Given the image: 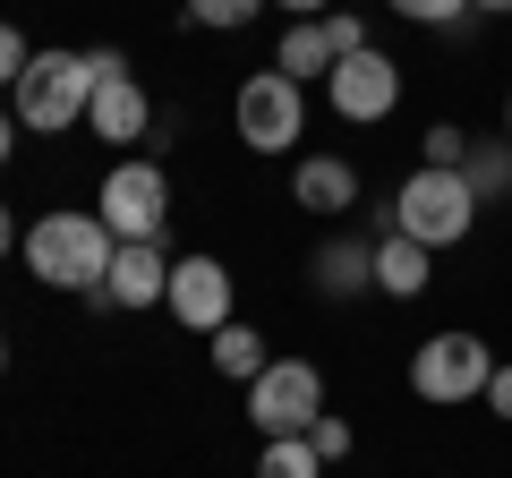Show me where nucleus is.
<instances>
[{
    "mask_svg": "<svg viewBox=\"0 0 512 478\" xmlns=\"http://www.w3.org/2000/svg\"><path fill=\"white\" fill-rule=\"evenodd\" d=\"M111 257H120V239H111V222L94 214V205H86V214L60 205V214L26 222V274L52 282V291H103Z\"/></svg>",
    "mask_w": 512,
    "mask_h": 478,
    "instance_id": "nucleus-1",
    "label": "nucleus"
},
{
    "mask_svg": "<svg viewBox=\"0 0 512 478\" xmlns=\"http://www.w3.org/2000/svg\"><path fill=\"white\" fill-rule=\"evenodd\" d=\"M470 222H478V197H470L461 171H427V163H419V171L402 180V197H393V231L419 239V248H461Z\"/></svg>",
    "mask_w": 512,
    "mask_h": 478,
    "instance_id": "nucleus-2",
    "label": "nucleus"
},
{
    "mask_svg": "<svg viewBox=\"0 0 512 478\" xmlns=\"http://www.w3.org/2000/svg\"><path fill=\"white\" fill-rule=\"evenodd\" d=\"M86 103H94L86 52H35V60H26V77H18V129L60 137V129L86 120Z\"/></svg>",
    "mask_w": 512,
    "mask_h": 478,
    "instance_id": "nucleus-3",
    "label": "nucleus"
},
{
    "mask_svg": "<svg viewBox=\"0 0 512 478\" xmlns=\"http://www.w3.org/2000/svg\"><path fill=\"white\" fill-rule=\"evenodd\" d=\"M231 120H239V146L248 154H291V137L308 129V94H299L282 69H256L248 86H239Z\"/></svg>",
    "mask_w": 512,
    "mask_h": 478,
    "instance_id": "nucleus-4",
    "label": "nucleus"
},
{
    "mask_svg": "<svg viewBox=\"0 0 512 478\" xmlns=\"http://www.w3.org/2000/svg\"><path fill=\"white\" fill-rule=\"evenodd\" d=\"M248 419L265 427V444L274 436H308V427L325 419V376H316L308 359H274V368L248 385Z\"/></svg>",
    "mask_w": 512,
    "mask_h": 478,
    "instance_id": "nucleus-5",
    "label": "nucleus"
},
{
    "mask_svg": "<svg viewBox=\"0 0 512 478\" xmlns=\"http://www.w3.org/2000/svg\"><path fill=\"white\" fill-rule=\"evenodd\" d=\"M495 376L487 342L478 333H436V342H419V359H410V393L419 402H478Z\"/></svg>",
    "mask_w": 512,
    "mask_h": 478,
    "instance_id": "nucleus-6",
    "label": "nucleus"
},
{
    "mask_svg": "<svg viewBox=\"0 0 512 478\" xmlns=\"http://www.w3.org/2000/svg\"><path fill=\"white\" fill-rule=\"evenodd\" d=\"M94 214L111 222V239H163L171 222V180L154 163H120L103 180V197H94Z\"/></svg>",
    "mask_w": 512,
    "mask_h": 478,
    "instance_id": "nucleus-7",
    "label": "nucleus"
},
{
    "mask_svg": "<svg viewBox=\"0 0 512 478\" xmlns=\"http://www.w3.org/2000/svg\"><path fill=\"white\" fill-rule=\"evenodd\" d=\"M171 265L180 257H163V239H120L103 291H86V299L94 308H154V299H171Z\"/></svg>",
    "mask_w": 512,
    "mask_h": 478,
    "instance_id": "nucleus-8",
    "label": "nucleus"
},
{
    "mask_svg": "<svg viewBox=\"0 0 512 478\" xmlns=\"http://www.w3.org/2000/svg\"><path fill=\"white\" fill-rule=\"evenodd\" d=\"M325 94H333V111L342 120H384V111L402 103V69L367 43V52H350V60H333V77H325Z\"/></svg>",
    "mask_w": 512,
    "mask_h": 478,
    "instance_id": "nucleus-9",
    "label": "nucleus"
},
{
    "mask_svg": "<svg viewBox=\"0 0 512 478\" xmlns=\"http://www.w3.org/2000/svg\"><path fill=\"white\" fill-rule=\"evenodd\" d=\"M171 316H180L188 333H222L231 325V274H222V257H180L171 265Z\"/></svg>",
    "mask_w": 512,
    "mask_h": 478,
    "instance_id": "nucleus-10",
    "label": "nucleus"
},
{
    "mask_svg": "<svg viewBox=\"0 0 512 478\" xmlns=\"http://www.w3.org/2000/svg\"><path fill=\"white\" fill-rule=\"evenodd\" d=\"M154 120H163V111L146 103L137 77H111V86H94V103H86V129L103 137V146H146Z\"/></svg>",
    "mask_w": 512,
    "mask_h": 478,
    "instance_id": "nucleus-11",
    "label": "nucleus"
},
{
    "mask_svg": "<svg viewBox=\"0 0 512 478\" xmlns=\"http://www.w3.org/2000/svg\"><path fill=\"white\" fill-rule=\"evenodd\" d=\"M291 197L308 205V214H350V205H359V171H350L342 154H308V163L291 171Z\"/></svg>",
    "mask_w": 512,
    "mask_h": 478,
    "instance_id": "nucleus-12",
    "label": "nucleus"
},
{
    "mask_svg": "<svg viewBox=\"0 0 512 478\" xmlns=\"http://www.w3.org/2000/svg\"><path fill=\"white\" fill-rule=\"evenodd\" d=\"M427 282H436V248L384 231V239H376V291H384V299H419Z\"/></svg>",
    "mask_w": 512,
    "mask_h": 478,
    "instance_id": "nucleus-13",
    "label": "nucleus"
},
{
    "mask_svg": "<svg viewBox=\"0 0 512 478\" xmlns=\"http://www.w3.org/2000/svg\"><path fill=\"white\" fill-rule=\"evenodd\" d=\"M376 282V248L367 239H325L316 248V291L325 299H350V291H367Z\"/></svg>",
    "mask_w": 512,
    "mask_h": 478,
    "instance_id": "nucleus-14",
    "label": "nucleus"
},
{
    "mask_svg": "<svg viewBox=\"0 0 512 478\" xmlns=\"http://www.w3.org/2000/svg\"><path fill=\"white\" fill-rule=\"evenodd\" d=\"M205 350H214V376H239V385H256V376L274 368V350H265V333L256 325H222V333H205Z\"/></svg>",
    "mask_w": 512,
    "mask_h": 478,
    "instance_id": "nucleus-15",
    "label": "nucleus"
},
{
    "mask_svg": "<svg viewBox=\"0 0 512 478\" xmlns=\"http://www.w3.org/2000/svg\"><path fill=\"white\" fill-rule=\"evenodd\" d=\"M291 86H308V77H333V43H325V18H291V35H282V60H274Z\"/></svg>",
    "mask_w": 512,
    "mask_h": 478,
    "instance_id": "nucleus-16",
    "label": "nucleus"
},
{
    "mask_svg": "<svg viewBox=\"0 0 512 478\" xmlns=\"http://www.w3.org/2000/svg\"><path fill=\"white\" fill-rule=\"evenodd\" d=\"M461 180H470V197H512V137H478L470 154H461Z\"/></svg>",
    "mask_w": 512,
    "mask_h": 478,
    "instance_id": "nucleus-17",
    "label": "nucleus"
},
{
    "mask_svg": "<svg viewBox=\"0 0 512 478\" xmlns=\"http://www.w3.org/2000/svg\"><path fill=\"white\" fill-rule=\"evenodd\" d=\"M256 478H325V453H316L308 436H274L265 461H256Z\"/></svg>",
    "mask_w": 512,
    "mask_h": 478,
    "instance_id": "nucleus-18",
    "label": "nucleus"
},
{
    "mask_svg": "<svg viewBox=\"0 0 512 478\" xmlns=\"http://www.w3.org/2000/svg\"><path fill=\"white\" fill-rule=\"evenodd\" d=\"M265 0H188V26H248Z\"/></svg>",
    "mask_w": 512,
    "mask_h": 478,
    "instance_id": "nucleus-19",
    "label": "nucleus"
},
{
    "mask_svg": "<svg viewBox=\"0 0 512 478\" xmlns=\"http://www.w3.org/2000/svg\"><path fill=\"white\" fill-rule=\"evenodd\" d=\"M325 43H333V60H350V52H367V26L350 9H325Z\"/></svg>",
    "mask_w": 512,
    "mask_h": 478,
    "instance_id": "nucleus-20",
    "label": "nucleus"
},
{
    "mask_svg": "<svg viewBox=\"0 0 512 478\" xmlns=\"http://www.w3.org/2000/svg\"><path fill=\"white\" fill-rule=\"evenodd\" d=\"M461 154H470L461 129H427V171H461Z\"/></svg>",
    "mask_w": 512,
    "mask_h": 478,
    "instance_id": "nucleus-21",
    "label": "nucleus"
},
{
    "mask_svg": "<svg viewBox=\"0 0 512 478\" xmlns=\"http://www.w3.org/2000/svg\"><path fill=\"white\" fill-rule=\"evenodd\" d=\"M393 9H402L410 26H453L461 9H470V0H393Z\"/></svg>",
    "mask_w": 512,
    "mask_h": 478,
    "instance_id": "nucleus-22",
    "label": "nucleus"
},
{
    "mask_svg": "<svg viewBox=\"0 0 512 478\" xmlns=\"http://www.w3.org/2000/svg\"><path fill=\"white\" fill-rule=\"evenodd\" d=\"M26 60H35V52L18 43V26H0V86H18V77H26Z\"/></svg>",
    "mask_w": 512,
    "mask_h": 478,
    "instance_id": "nucleus-23",
    "label": "nucleus"
},
{
    "mask_svg": "<svg viewBox=\"0 0 512 478\" xmlns=\"http://www.w3.org/2000/svg\"><path fill=\"white\" fill-rule=\"evenodd\" d=\"M308 444H316L325 461H342V453H350V427H342V419H316V427H308Z\"/></svg>",
    "mask_w": 512,
    "mask_h": 478,
    "instance_id": "nucleus-24",
    "label": "nucleus"
},
{
    "mask_svg": "<svg viewBox=\"0 0 512 478\" xmlns=\"http://www.w3.org/2000/svg\"><path fill=\"white\" fill-rule=\"evenodd\" d=\"M478 402H487L495 419H512V368H495V376H487V393H478Z\"/></svg>",
    "mask_w": 512,
    "mask_h": 478,
    "instance_id": "nucleus-25",
    "label": "nucleus"
},
{
    "mask_svg": "<svg viewBox=\"0 0 512 478\" xmlns=\"http://www.w3.org/2000/svg\"><path fill=\"white\" fill-rule=\"evenodd\" d=\"M86 77H94V86H111V77H128V60L103 43V52H86Z\"/></svg>",
    "mask_w": 512,
    "mask_h": 478,
    "instance_id": "nucleus-26",
    "label": "nucleus"
},
{
    "mask_svg": "<svg viewBox=\"0 0 512 478\" xmlns=\"http://www.w3.org/2000/svg\"><path fill=\"white\" fill-rule=\"evenodd\" d=\"M282 9H291V18H325L333 0H282Z\"/></svg>",
    "mask_w": 512,
    "mask_h": 478,
    "instance_id": "nucleus-27",
    "label": "nucleus"
},
{
    "mask_svg": "<svg viewBox=\"0 0 512 478\" xmlns=\"http://www.w3.org/2000/svg\"><path fill=\"white\" fill-rule=\"evenodd\" d=\"M9 146H18V120H9V111H0V163H9Z\"/></svg>",
    "mask_w": 512,
    "mask_h": 478,
    "instance_id": "nucleus-28",
    "label": "nucleus"
},
{
    "mask_svg": "<svg viewBox=\"0 0 512 478\" xmlns=\"http://www.w3.org/2000/svg\"><path fill=\"white\" fill-rule=\"evenodd\" d=\"M9 248H18V222H9V205H0V257H9Z\"/></svg>",
    "mask_w": 512,
    "mask_h": 478,
    "instance_id": "nucleus-29",
    "label": "nucleus"
},
{
    "mask_svg": "<svg viewBox=\"0 0 512 478\" xmlns=\"http://www.w3.org/2000/svg\"><path fill=\"white\" fill-rule=\"evenodd\" d=\"M470 9H487V18H512V0H470Z\"/></svg>",
    "mask_w": 512,
    "mask_h": 478,
    "instance_id": "nucleus-30",
    "label": "nucleus"
},
{
    "mask_svg": "<svg viewBox=\"0 0 512 478\" xmlns=\"http://www.w3.org/2000/svg\"><path fill=\"white\" fill-rule=\"evenodd\" d=\"M504 137H512V103H504Z\"/></svg>",
    "mask_w": 512,
    "mask_h": 478,
    "instance_id": "nucleus-31",
    "label": "nucleus"
},
{
    "mask_svg": "<svg viewBox=\"0 0 512 478\" xmlns=\"http://www.w3.org/2000/svg\"><path fill=\"white\" fill-rule=\"evenodd\" d=\"M0 368H9V342H0Z\"/></svg>",
    "mask_w": 512,
    "mask_h": 478,
    "instance_id": "nucleus-32",
    "label": "nucleus"
}]
</instances>
